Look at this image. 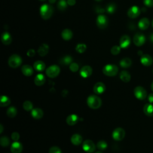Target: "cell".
Masks as SVG:
<instances>
[{"label": "cell", "instance_id": "6da1fadb", "mask_svg": "<svg viewBox=\"0 0 153 153\" xmlns=\"http://www.w3.org/2000/svg\"><path fill=\"white\" fill-rule=\"evenodd\" d=\"M53 7L47 4H44L41 5L39 10V13L41 17L44 20H48L49 19L53 13Z\"/></svg>", "mask_w": 153, "mask_h": 153}, {"label": "cell", "instance_id": "7a4b0ae2", "mask_svg": "<svg viewBox=\"0 0 153 153\" xmlns=\"http://www.w3.org/2000/svg\"><path fill=\"white\" fill-rule=\"evenodd\" d=\"M87 103L89 108L96 109L101 106L102 100L96 95H90L87 97Z\"/></svg>", "mask_w": 153, "mask_h": 153}, {"label": "cell", "instance_id": "3957f363", "mask_svg": "<svg viewBox=\"0 0 153 153\" xmlns=\"http://www.w3.org/2000/svg\"><path fill=\"white\" fill-rule=\"evenodd\" d=\"M103 74L108 76H115L118 72V68L114 64H107L102 69Z\"/></svg>", "mask_w": 153, "mask_h": 153}, {"label": "cell", "instance_id": "277c9868", "mask_svg": "<svg viewBox=\"0 0 153 153\" xmlns=\"http://www.w3.org/2000/svg\"><path fill=\"white\" fill-rule=\"evenodd\" d=\"M22 63V59L20 56L16 54H12L8 59V64L12 68H16L20 66Z\"/></svg>", "mask_w": 153, "mask_h": 153}, {"label": "cell", "instance_id": "5b68a950", "mask_svg": "<svg viewBox=\"0 0 153 153\" xmlns=\"http://www.w3.org/2000/svg\"><path fill=\"white\" fill-rule=\"evenodd\" d=\"M60 72V69L59 66L56 65H53L50 66L45 71L46 75L49 78H55L59 75Z\"/></svg>", "mask_w": 153, "mask_h": 153}, {"label": "cell", "instance_id": "8992f818", "mask_svg": "<svg viewBox=\"0 0 153 153\" xmlns=\"http://www.w3.org/2000/svg\"><path fill=\"white\" fill-rule=\"evenodd\" d=\"M82 147L83 150L87 153L93 152L96 149V145L94 142L89 139L85 140L83 142Z\"/></svg>", "mask_w": 153, "mask_h": 153}, {"label": "cell", "instance_id": "52a82bcc", "mask_svg": "<svg viewBox=\"0 0 153 153\" xmlns=\"http://www.w3.org/2000/svg\"><path fill=\"white\" fill-rule=\"evenodd\" d=\"M96 25L100 29L106 28L108 25V19L107 17L103 14H99L96 19Z\"/></svg>", "mask_w": 153, "mask_h": 153}, {"label": "cell", "instance_id": "ba28073f", "mask_svg": "<svg viewBox=\"0 0 153 153\" xmlns=\"http://www.w3.org/2000/svg\"><path fill=\"white\" fill-rule=\"evenodd\" d=\"M125 131L121 127L116 128L112 132V138L116 141H120L125 137Z\"/></svg>", "mask_w": 153, "mask_h": 153}, {"label": "cell", "instance_id": "9c48e42d", "mask_svg": "<svg viewBox=\"0 0 153 153\" xmlns=\"http://www.w3.org/2000/svg\"><path fill=\"white\" fill-rule=\"evenodd\" d=\"M134 94L137 99L144 100L146 97V91L143 87L137 86L134 89Z\"/></svg>", "mask_w": 153, "mask_h": 153}, {"label": "cell", "instance_id": "30bf717a", "mask_svg": "<svg viewBox=\"0 0 153 153\" xmlns=\"http://www.w3.org/2000/svg\"><path fill=\"white\" fill-rule=\"evenodd\" d=\"M133 41L135 45L140 47L144 44L146 41V38L143 34L141 33H137L134 35Z\"/></svg>", "mask_w": 153, "mask_h": 153}, {"label": "cell", "instance_id": "8fae6325", "mask_svg": "<svg viewBox=\"0 0 153 153\" xmlns=\"http://www.w3.org/2000/svg\"><path fill=\"white\" fill-rule=\"evenodd\" d=\"M140 13V8L136 5L131 7L127 11V16L131 19H135L137 17Z\"/></svg>", "mask_w": 153, "mask_h": 153}, {"label": "cell", "instance_id": "7c38bea8", "mask_svg": "<svg viewBox=\"0 0 153 153\" xmlns=\"http://www.w3.org/2000/svg\"><path fill=\"white\" fill-rule=\"evenodd\" d=\"M92 68L88 65H85L81 68L79 71V74L82 77L87 78L92 74Z\"/></svg>", "mask_w": 153, "mask_h": 153}, {"label": "cell", "instance_id": "4fadbf2b", "mask_svg": "<svg viewBox=\"0 0 153 153\" xmlns=\"http://www.w3.org/2000/svg\"><path fill=\"white\" fill-rule=\"evenodd\" d=\"M130 44V38L127 35H123L120 39V46L121 48H127Z\"/></svg>", "mask_w": 153, "mask_h": 153}, {"label": "cell", "instance_id": "5bb4252c", "mask_svg": "<svg viewBox=\"0 0 153 153\" xmlns=\"http://www.w3.org/2000/svg\"><path fill=\"white\" fill-rule=\"evenodd\" d=\"M106 90L105 85L102 82H96L93 87V91L97 94H102Z\"/></svg>", "mask_w": 153, "mask_h": 153}, {"label": "cell", "instance_id": "9a60e30c", "mask_svg": "<svg viewBox=\"0 0 153 153\" xmlns=\"http://www.w3.org/2000/svg\"><path fill=\"white\" fill-rule=\"evenodd\" d=\"M140 63L145 66H149L153 63L152 57L149 54H143L140 57Z\"/></svg>", "mask_w": 153, "mask_h": 153}, {"label": "cell", "instance_id": "2e32d148", "mask_svg": "<svg viewBox=\"0 0 153 153\" xmlns=\"http://www.w3.org/2000/svg\"><path fill=\"white\" fill-rule=\"evenodd\" d=\"M10 150L12 153H21L23 150V146L21 143L14 141L11 145Z\"/></svg>", "mask_w": 153, "mask_h": 153}, {"label": "cell", "instance_id": "e0dca14e", "mask_svg": "<svg viewBox=\"0 0 153 153\" xmlns=\"http://www.w3.org/2000/svg\"><path fill=\"white\" fill-rule=\"evenodd\" d=\"M150 25V22L149 19L146 17H143L138 22V27L141 30L147 29Z\"/></svg>", "mask_w": 153, "mask_h": 153}, {"label": "cell", "instance_id": "ac0fdd59", "mask_svg": "<svg viewBox=\"0 0 153 153\" xmlns=\"http://www.w3.org/2000/svg\"><path fill=\"white\" fill-rule=\"evenodd\" d=\"M1 40L2 42L3 43V44L8 45L10 44L11 42V41H12L11 36L10 34V33H8L7 32H4L1 35Z\"/></svg>", "mask_w": 153, "mask_h": 153}, {"label": "cell", "instance_id": "d6986e66", "mask_svg": "<svg viewBox=\"0 0 153 153\" xmlns=\"http://www.w3.org/2000/svg\"><path fill=\"white\" fill-rule=\"evenodd\" d=\"M48 51H49L48 45L45 43H44L39 46V47L38 49L37 52L40 56L43 57L47 54V53H48Z\"/></svg>", "mask_w": 153, "mask_h": 153}, {"label": "cell", "instance_id": "ffe728a7", "mask_svg": "<svg viewBox=\"0 0 153 153\" xmlns=\"http://www.w3.org/2000/svg\"><path fill=\"white\" fill-rule=\"evenodd\" d=\"M21 69H22V74L26 76H31L33 73V68L29 65H25L22 66Z\"/></svg>", "mask_w": 153, "mask_h": 153}, {"label": "cell", "instance_id": "44dd1931", "mask_svg": "<svg viewBox=\"0 0 153 153\" xmlns=\"http://www.w3.org/2000/svg\"><path fill=\"white\" fill-rule=\"evenodd\" d=\"M45 82V76L42 74H37L34 78V83L37 86L42 85Z\"/></svg>", "mask_w": 153, "mask_h": 153}, {"label": "cell", "instance_id": "7402d4cb", "mask_svg": "<svg viewBox=\"0 0 153 153\" xmlns=\"http://www.w3.org/2000/svg\"><path fill=\"white\" fill-rule=\"evenodd\" d=\"M31 115L35 119H40L43 117L44 112L41 109L36 108L31 111Z\"/></svg>", "mask_w": 153, "mask_h": 153}, {"label": "cell", "instance_id": "603a6c76", "mask_svg": "<svg viewBox=\"0 0 153 153\" xmlns=\"http://www.w3.org/2000/svg\"><path fill=\"white\" fill-rule=\"evenodd\" d=\"M78 120L79 118L78 115H76V114H71L68 116L66 119V122L69 126H74L77 123Z\"/></svg>", "mask_w": 153, "mask_h": 153}, {"label": "cell", "instance_id": "cb8c5ba5", "mask_svg": "<svg viewBox=\"0 0 153 153\" xmlns=\"http://www.w3.org/2000/svg\"><path fill=\"white\" fill-rule=\"evenodd\" d=\"M61 36L65 41L70 40L73 36V33L69 29H65L61 33Z\"/></svg>", "mask_w": 153, "mask_h": 153}, {"label": "cell", "instance_id": "d4e9b609", "mask_svg": "<svg viewBox=\"0 0 153 153\" xmlns=\"http://www.w3.org/2000/svg\"><path fill=\"white\" fill-rule=\"evenodd\" d=\"M143 112L148 117L153 116V105L149 103H146L143 106Z\"/></svg>", "mask_w": 153, "mask_h": 153}, {"label": "cell", "instance_id": "484cf974", "mask_svg": "<svg viewBox=\"0 0 153 153\" xmlns=\"http://www.w3.org/2000/svg\"><path fill=\"white\" fill-rule=\"evenodd\" d=\"M82 138L79 134H74L71 136V142L74 145H79L81 143Z\"/></svg>", "mask_w": 153, "mask_h": 153}, {"label": "cell", "instance_id": "4316f807", "mask_svg": "<svg viewBox=\"0 0 153 153\" xmlns=\"http://www.w3.org/2000/svg\"><path fill=\"white\" fill-rule=\"evenodd\" d=\"M33 68L36 71L38 72H42L43 71L45 68V65L44 62L41 60H37L34 62L33 63Z\"/></svg>", "mask_w": 153, "mask_h": 153}, {"label": "cell", "instance_id": "83f0119b", "mask_svg": "<svg viewBox=\"0 0 153 153\" xmlns=\"http://www.w3.org/2000/svg\"><path fill=\"white\" fill-rule=\"evenodd\" d=\"M120 78L123 82H128L131 79V76L128 72L126 71H123L120 74Z\"/></svg>", "mask_w": 153, "mask_h": 153}, {"label": "cell", "instance_id": "f1b7e54d", "mask_svg": "<svg viewBox=\"0 0 153 153\" xmlns=\"http://www.w3.org/2000/svg\"><path fill=\"white\" fill-rule=\"evenodd\" d=\"M131 60L128 57H125L121 60L120 62V65L123 68H127L131 65Z\"/></svg>", "mask_w": 153, "mask_h": 153}, {"label": "cell", "instance_id": "f546056e", "mask_svg": "<svg viewBox=\"0 0 153 153\" xmlns=\"http://www.w3.org/2000/svg\"><path fill=\"white\" fill-rule=\"evenodd\" d=\"M72 57L69 55H67L61 58V59L59 60V63L63 65H68L72 63Z\"/></svg>", "mask_w": 153, "mask_h": 153}, {"label": "cell", "instance_id": "4dcf8cb0", "mask_svg": "<svg viewBox=\"0 0 153 153\" xmlns=\"http://www.w3.org/2000/svg\"><path fill=\"white\" fill-rule=\"evenodd\" d=\"M11 100L7 96L3 95L0 97V106L2 107L7 106L10 104Z\"/></svg>", "mask_w": 153, "mask_h": 153}, {"label": "cell", "instance_id": "1f68e13d", "mask_svg": "<svg viewBox=\"0 0 153 153\" xmlns=\"http://www.w3.org/2000/svg\"><path fill=\"white\" fill-rule=\"evenodd\" d=\"M17 111L16 107L14 106H11L8 108L7 110V115L10 118H14L17 115Z\"/></svg>", "mask_w": 153, "mask_h": 153}, {"label": "cell", "instance_id": "d6a6232c", "mask_svg": "<svg viewBox=\"0 0 153 153\" xmlns=\"http://www.w3.org/2000/svg\"><path fill=\"white\" fill-rule=\"evenodd\" d=\"M116 9H117L116 5L114 3L108 4L106 6V8H105V10L106 11V12L109 14H114L115 12Z\"/></svg>", "mask_w": 153, "mask_h": 153}, {"label": "cell", "instance_id": "836d02e7", "mask_svg": "<svg viewBox=\"0 0 153 153\" xmlns=\"http://www.w3.org/2000/svg\"><path fill=\"white\" fill-rule=\"evenodd\" d=\"M67 1L66 0H59L57 2V8L60 11H64L68 7Z\"/></svg>", "mask_w": 153, "mask_h": 153}, {"label": "cell", "instance_id": "e575fe53", "mask_svg": "<svg viewBox=\"0 0 153 153\" xmlns=\"http://www.w3.org/2000/svg\"><path fill=\"white\" fill-rule=\"evenodd\" d=\"M10 139L6 136H3L0 138V144L2 147H7L10 145Z\"/></svg>", "mask_w": 153, "mask_h": 153}, {"label": "cell", "instance_id": "d590c367", "mask_svg": "<svg viewBox=\"0 0 153 153\" xmlns=\"http://www.w3.org/2000/svg\"><path fill=\"white\" fill-rule=\"evenodd\" d=\"M97 148L100 150V151H104L105 150L107 147H108V144L106 143V141L105 140H99L97 143Z\"/></svg>", "mask_w": 153, "mask_h": 153}, {"label": "cell", "instance_id": "8d00e7d4", "mask_svg": "<svg viewBox=\"0 0 153 153\" xmlns=\"http://www.w3.org/2000/svg\"><path fill=\"white\" fill-rule=\"evenodd\" d=\"M87 49V46L85 44L79 43L76 45L75 50L79 53H83Z\"/></svg>", "mask_w": 153, "mask_h": 153}, {"label": "cell", "instance_id": "74e56055", "mask_svg": "<svg viewBox=\"0 0 153 153\" xmlns=\"http://www.w3.org/2000/svg\"><path fill=\"white\" fill-rule=\"evenodd\" d=\"M23 108L26 111H32L33 109V104L30 101H25L23 103Z\"/></svg>", "mask_w": 153, "mask_h": 153}, {"label": "cell", "instance_id": "f35d334b", "mask_svg": "<svg viewBox=\"0 0 153 153\" xmlns=\"http://www.w3.org/2000/svg\"><path fill=\"white\" fill-rule=\"evenodd\" d=\"M121 47L118 45H114L111 49V53L113 55H117L120 53Z\"/></svg>", "mask_w": 153, "mask_h": 153}, {"label": "cell", "instance_id": "ab89813d", "mask_svg": "<svg viewBox=\"0 0 153 153\" xmlns=\"http://www.w3.org/2000/svg\"><path fill=\"white\" fill-rule=\"evenodd\" d=\"M69 69L72 72H76L79 69V66H78V65L76 63L72 62V63H71L69 65Z\"/></svg>", "mask_w": 153, "mask_h": 153}, {"label": "cell", "instance_id": "60d3db41", "mask_svg": "<svg viewBox=\"0 0 153 153\" xmlns=\"http://www.w3.org/2000/svg\"><path fill=\"white\" fill-rule=\"evenodd\" d=\"M48 153H62V151L58 146H53L50 148Z\"/></svg>", "mask_w": 153, "mask_h": 153}, {"label": "cell", "instance_id": "b9f144b4", "mask_svg": "<svg viewBox=\"0 0 153 153\" xmlns=\"http://www.w3.org/2000/svg\"><path fill=\"white\" fill-rule=\"evenodd\" d=\"M11 139L14 140V141H18L19 138H20V134H19V133L14 131L11 134Z\"/></svg>", "mask_w": 153, "mask_h": 153}, {"label": "cell", "instance_id": "7bdbcfd3", "mask_svg": "<svg viewBox=\"0 0 153 153\" xmlns=\"http://www.w3.org/2000/svg\"><path fill=\"white\" fill-rule=\"evenodd\" d=\"M143 4L146 7H153V0H143Z\"/></svg>", "mask_w": 153, "mask_h": 153}, {"label": "cell", "instance_id": "ee69618b", "mask_svg": "<svg viewBox=\"0 0 153 153\" xmlns=\"http://www.w3.org/2000/svg\"><path fill=\"white\" fill-rule=\"evenodd\" d=\"M35 54V51L33 49H29L27 51V56L29 57H33Z\"/></svg>", "mask_w": 153, "mask_h": 153}, {"label": "cell", "instance_id": "f6af8a7d", "mask_svg": "<svg viewBox=\"0 0 153 153\" xmlns=\"http://www.w3.org/2000/svg\"><path fill=\"white\" fill-rule=\"evenodd\" d=\"M105 10L99 6H97L96 7V11L97 13H99V14H102L105 12Z\"/></svg>", "mask_w": 153, "mask_h": 153}, {"label": "cell", "instance_id": "bcb514c9", "mask_svg": "<svg viewBox=\"0 0 153 153\" xmlns=\"http://www.w3.org/2000/svg\"><path fill=\"white\" fill-rule=\"evenodd\" d=\"M148 100L150 103H153V93H150L148 95Z\"/></svg>", "mask_w": 153, "mask_h": 153}, {"label": "cell", "instance_id": "7dc6e473", "mask_svg": "<svg viewBox=\"0 0 153 153\" xmlns=\"http://www.w3.org/2000/svg\"><path fill=\"white\" fill-rule=\"evenodd\" d=\"M67 3L69 6H73L76 3V0H67Z\"/></svg>", "mask_w": 153, "mask_h": 153}, {"label": "cell", "instance_id": "c3c4849f", "mask_svg": "<svg viewBox=\"0 0 153 153\" xmlns=\"http://www.w3.org/2000/svg\"><path fill=\"white\" fill-rule=\"evenodd\" d=\"M149 39L150 41V42H151L153 44V33H152L151 34L149 35Z\"/></svg>", "mask_w": 153, "mask_h": 153}, {"label": "cell", "instance_id": "681fc988", "mask_svg": "<svg viewBox=\"0 0 153 153\" xmlns=\"http://www.w3.org/2000/svg\"><path fill=\"white\" fill-rule=\"evenodd\" d=\"M0 133L1 134L2 133V131H3V126H2V124H0Z\"/></svg>", "mask_w": 153, "mask_h": 153}, {"label": "cell", "instance_id": "f907efd6", "mask_svg": "<svg viewBox=\"0 0 153 153\" xmlns=\"http://www.w3.org/2000/svg\"><path fill=\"white\" fill-rule=\"evenodd\" d=\"M56 1V0H48V2H49L50 4H54Z\"/></svg>", "mask_w": 153, "mask_h": 153}, {"label": "cell", "instance_id": "816d5d0a", "mask_svg": "<svg viewBox=\"0 0 153 153\" xmlns=\"http://www.w3.org/2000/svg\"><path fill=\"white\" fill-rule=\"evenodd\" d=\"M138 54H139V55H141V56H142L143 55V54H142V51H138Z\"/></svg>", "mask_w": 153, "mask_h": 153}, {"label": "cell", "instance_id": "f5cc1de1", "mask_svg": "<svg viewBox=\"0 0 153 153\" xmlns=\"http://www.w3.org/2000/svg\"><path fill=\"white\" fill-rule=\"evenodd\" d=\"M151 90L153 91V81H152V84L151 85Z\"/></svg>", "mask_w": 153, "mask_h": 153}, {"label": "cell", "instance_id": "db71d44e", "mask_svg": "<svg viewBox=\"0 0 153 153\" xmlns=\"http://www.w3.org/2000/svg\"><path fill=\"white\" fill-rule=\"evenodd\" d=\"M95 153H103V152H101V151H97V152H96Z\"/></svg>", "mask_w": 153, "mask_h": 153}, {"label": "cell", "instance_id": "11a10c76", "mask_svg": "<svg viewBox=\"0 0 153 153\" xmlns=\"http://www.w3.org/2000/svg\"><path fill=\"white\" fill-rule=\"evenodd\" d=\"M151 24H152V27H153V19L152 20V22H151Z\"/></svg>", "mask_w": 153, "mask_h": 153}, {"label": "cell", "instance_id": "9f6ffc18", "mask_svg": "<svg viewBox=\"0 0 153 153\" xmlns=\"http://www.w3.org/2000/svg\"><path fill=\"white\" fill-rule=\"evenodd\" d=\"M96 1H97V2H99V1H101L102 0H95Z\"/></svg>", "mask_w": 153, "mask_h": 153}, {"label": "cell", "instance_id": "6f0895ef", "mask_svg": "<svg viewBox=\"0 0 153 153\" xmlns=\"http://www.w3.org/2000/svg\"><path fill=\"white\" fill-rule=\"evenodd\" d=\"M39 1H46V0H39Z\"/></svg>", "mask_w": 153, "mask_h": 153}, {"label": "cell", "instance_id": "680465c9", "mask_svg": "<svg viewBox=\"0 0 153 153\" xmlns=\"http://www.w3.org/2000/svg\"><path fill=\"white\" fill-rule=\"evenodd\" d=\"M152 72H153V71H152Z\"/></svg>", "mask_w": 153, "mask_h": 153}]
</instances>
